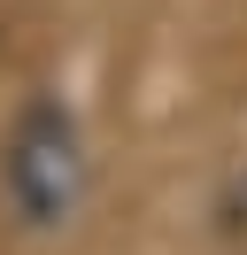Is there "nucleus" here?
Segmentation results:
<instances>
[{
  "instance_id": "f257e3e1",
  "label": "nucleus",
  "mask_w": 247,
  "mask_h": 255,
  "mask_svg": "<svg viewBox=\"0 0 247 255\" xmlns=\"http://www.w3.org/2000/svg\"><path fill=\"white\" fill-rule=\"evenodd\" d=\"M77 186H85V155H77V124L54 101H31L23 124L8 139V193L31 224H62L77 209Z\"/></svg>"
}]
</instances>
